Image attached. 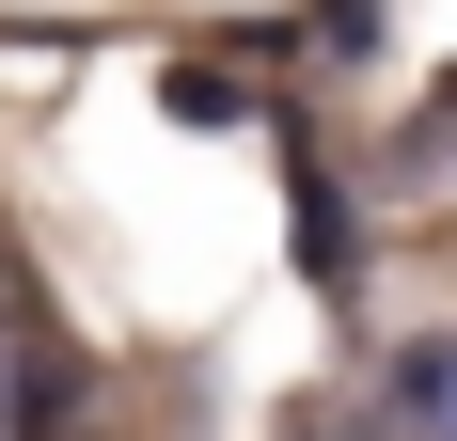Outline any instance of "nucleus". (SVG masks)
Here are the masks:
<instances>
[{
    "mask_svg": "<svg viewBox=\"0 0 457 441\" xmlns=\"http://www.w3.org/2000/svg\"><path fill=\"white\" fill-rule=\"evenodd\" d=\"M363 410H378L395 441H457V331H426V347H395Z\"/></svg>",
    "mask_w": 457,
    "mask_h": 441,
    "instance_id": "obj_1",
    "label": "nucleus"
},
{
    "mask_svg": "<svg viewBox=\"0 0 457 441\" xmlns=\"http://www.w3.org/2000/svg\"><path fill=\"white\" fill-rule=\"evenodd\" d=\"M284 220H300V268L347 284V205H331V174H300V205H284Z\"/></svg>",
    "mask_w": 457,
    "mask_h": 441,
    "instance_id": "obj_2",
    "label": "nucleus"
},
{
    "mask_svg": "<svg viewBox=\"0 0 457 441\" xmlns=\"http://www.w3.org/2000/svg\"><path fill=\"white\" fill-rule=\"evenodd\" d=\"M158 95H174V127H237V79H205V63H174Z\"/></svg>",
    "mask_w": 457,
    "mask_h": 441,
    "instance_id": "obj_3",
    "label": "nucleus"
},
{
    "mask_svg": "<svg viewBox=\"0 0 457 441\" xmlns=\"http://www.w3.org/2000/svg\"><path fill=\"white\" fill-rule=\"evenodd\" d=\"M316 32L331 47H378V0H316Z\"/></svg>",
    "mask_w": 457,
    "mask_h": 441,
    "instance_id": "obj_4",
    "label": "nucleus"
},
{
    "mask_svg": "<svg viewBox=\"0 0 457 441\" xmlns=\"http://www.w3.org/2000/svg\"><path fill=\"white\" fill-rule=\"evenodd\" d=\"M300 441H395V426H378V410H316Z\"/></svg>",
    "mask_w": 457,
    "mask_h": 441,
    "instance_id": "obj_5",
    "label": "nucleus"
},
{
    "mask_svg": "<svg viewBox=\"0 0 457 441\" xmlns=\"http://www.w3.org/2000/svg\"><path fill=\"white\" fill-rule=\"evenodd\" d=\"M0 315H16V268H0Z\"/></svg>",
    "mask_w": 457,
    "mask_h": 441,
    "instance_id": "obj_6",
    "label": "nucleus"
}]
</instances>
